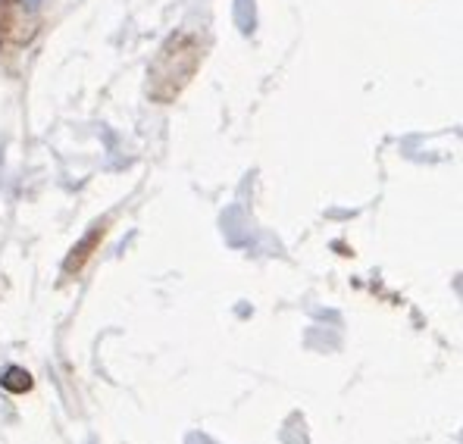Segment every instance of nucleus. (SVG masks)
Listing matches in <instances>:
<instances>
[{
    "mask_svg": "<svg viewBox=\"0 0 463 444\" xmlns=\"http://www.w3.org/2000/svg\"><path fill=\"white\" fill-rule=\"evenodd\" d=\"M4 388L29 391L31 388V376H29V372H22V370H10V372H6V379H4Z\"/></svg>",
    "mask_w": 463,
    "mask_h": 444,
    "instance_id": "obj_1",
    "label": "nucleus"
}]
</instances>
